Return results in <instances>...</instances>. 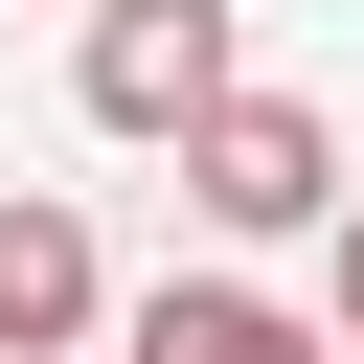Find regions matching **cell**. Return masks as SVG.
<instances>
[{
	"label": "cell",
	"mask_w": 364,
	"mask_h": 364,
	"mask_svg": "<svg viewBox=\"0 0 364 364\" xmlns=\"http://www.w3.org/2000/svg\"><path fill=\"white\" fill-rule=\"evenodd\" d=\"M68 91H91V136H205L250 68H228V0H91Z\"/></svg>",
	"instance_id": "cell-1"
},
{
	"label": "cell",
	"mask_w": 364,
	"mask_h": 364,
	"mask_svg": "<svg viewBox=\"0 0 364 364\" xmlns=\"http://www.w3.org/2000/svg\"><path fill=\"white\" fill-rule=\"evenodd\" d=\"M182 205H205V228H341V136H318L296 91H228V114L182 136Z\"/></svg>",
	"instance_id": "cell-2"
},
{
	"label": "cell",
	"mask_w": 364,
	"mask_h": 364,
	"mask_svg": "<svg viewBox=\"0 0 364 364\" xmlns=\"http://www.w3.org/2000/svg\"><path fill=\"white\" fill-rule=\"evenodd\" d=\"M68 341H91V228L0 205V364H68Z\"/></svg>",
	"instance_id": "cell-3"
},
{
	"label": "cell",
	"mask_w": 364,
	"mask_h": 364,
	"mask_svg": "<svg viewBox=\"0 0 364 364\" xmlns=\"http://www.w3.org/2000/svg\"><path fill=\"white\" fill-rule=\"evenodd\" d=\"M136 364H318V341H296L273 296H228V273H205V296H136Z\"/></svg>",
	"instance_id": "cell-4"
},
{
	"label": "cell",
	"mask_w": 364,
	"mask_h": 364,
	"mask_svg": "<svg viewBox=\"0 0 364 364\" xmlns=\"http://www.w3.org/2000/svg\"><path fill=\"white\" fill-rule=\"evenodd\" d=\"M341 364H364V205H341Z\"/></svg>",
	"instance_id": "cell-5"
}]
</instances>
